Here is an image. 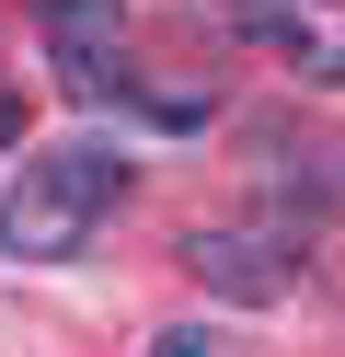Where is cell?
Listing matches in <instances>:
<instances>
[{
    "label": "cell",
    "instance_id": "cell-1",
    "mask_svg": "<svg viewBox=\"0 0 345 357\" xmlns=\"http://www.w3.org/2000/svg\"><path fill=\"white\" fill-rule=\"evenodd\" d=\"M115 196H127V162H115V150H92V139L46 150V162H23L12 196H0V254H23V265L81 254V242L115 219Z\"/></svg>",
    "mask_w": 345,
    "mask_h": 357
},
{
    "label": "cell",
    "instance_id": "cell-2",
    "mask_svg": "<svg viewBox=\"0 0 345 357\" xmlns=\"http://www.w3.org/2000/svg\"><path fill=\"white\" fill-rule=\"evenodd\" d=\"M35 35H46V70L69 81L81 104H104L115 81V47H127V0H35Z\"/></svg>",
    "mask_w": 345,
    "mask_h": 357
},
{
    "label": "cell",
    "instance_id": "cell-3",
    "mask_svg": "<svg viewBox=\"0 0 345 357\" xmlns=\"http://www.w3.org/2000/svg\"><path fill=\"white\" fill-rule=\"evenodd\" d=\"M230 24L299 81H345V0H230Z\"/></svg>",
    "mask_w": 345,
    "mask_h": 357
},
{
    "label": "cell",
    "instance_id": "cell-4",
    "mask_svg": "<svg viewBox=\"0 0 345 357\" xmlns=\"http://www.w3.org/2000/svg\"><path fill=\"white\" fill-rule=\"evenodd\" d=\"M184 265H196L207 288H230V300H288V288H299V265L276 254L265 231H196V242H184Z\"/></svg>",
    "mask_w": 345,
    "mask_h": 357
},
{
    "label": "cell",
    "instance_id": "cell-5",
    "mask_svg": "<svg viewBox=\"0 0 345 357\" xmlns=\"http://www.w3.org/2000/svg\"><path fill=\"white\" fill-rule=\"evenodd\" d=\"M150 357H219V346H207V334H196V323H173V334H161V346H150Z\"/></svg>",
    "mask_w": 345,
    "mask_h": 357
}]
</instances>
